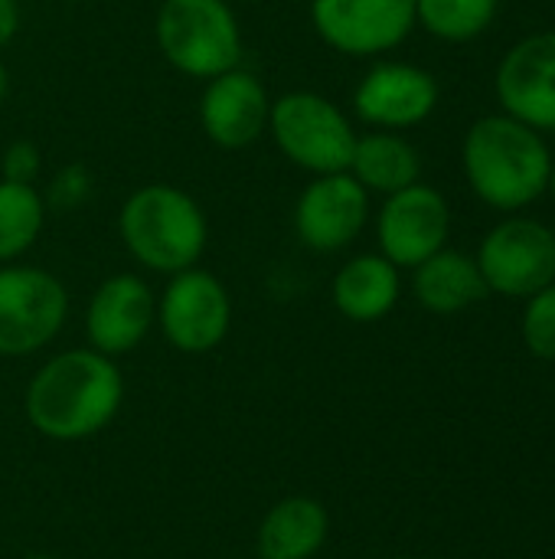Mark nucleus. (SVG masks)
<instances>
[{
  "label": "nucleus",
  "mask_w": 555,
  "mask_h": 559,
  "mask_svg": "<svg viewBox=\"0 0 555 559\" xmlns=\"http://www.w3.org/2000/svg\"><path fill=\"white\" fill-rule=\"evenodd\" d=\"M124 403L118 364L92 347L52 354L26 383L23 413L52 442H85L105 432Z\"/></svg>",
  "instance_id": "obj_1"
},
{
  "label": "nucleus",
  "mask_w": 555,
  "mask_h": 559,
  "mask_svg": "<svg viewBox=\"0 0 555 559\" xmlns=\"http://www.w3.org/2000/svg\"><path fill=\"white\" fill-rule=\"evenodd\" d=\"M461 164L471 190L494 210H523L550 190L553 154L540 131L510 118H478L461 144Z\"/></svg>",
  "instance_id": "obj_2"
},
{
  "label": "nucleus",
  "mask_w": 555,
  "mask_h": 559,
  "mask_svg": "<svg viewBox=\"0 0 555 559\" xmlns=\"http://www.w3.org/2000/svg\"><path fill=\"white\" fill-rule=\"evenodd\" d=\"M118 236L144 272L177 275L200 265L209 246V219L193 193L150 180L134 187L118 206Z\"/></svg>",
  "instance_id": "obj_3"
},
{
  "label": "nucleus",
  "mask_w": 555,
  "mask_h": 559,
  "mask_svg": "<svg viewBox=\"0 0 555 559\" xmlns=\"http://www.w3.org/2000/svg\"><path fill=\"white\" fill-rule=\"evenodd\" d=\"M160 56L186 79L209 82L242 66V23L229 0H160L154 16Z\"/></svg>",
  "instance_id": "obj_4"
},
{
  "label": "nucleus",
  "mask_w": 555,
  "mask_h": 559,
  "mask_svg": "<svg viewBox=\"0 0 555 559\" xmlns=\"http://www.w3.org/2000/svg\"><path fill=\"white\" fill-rule=\"evenodd\" d=\"M265 134L288 164L311 177L347 170L357 144L350 115L314 88H291L272 98Z\"/></svg>",
  "instance_id": "obj_5"
},
{
  "label": "nucleus",
  "mask_w": 555,
  "mask_h": 559,
  "mask_svg": "<svg viewBox=\"0 0 555 559\" xmlns=\"http://www.w3.org/2000/svg\"><path fill=\"white\" fill-rule=\"evenodd\" d=\"M69 318V288L39 265H0V357L46 350Z\"/></svg>",
  "instance_id": "obj_6"
},
{
  "label": "nucleus",
  "mask_w": 555,
  "mask_h": 559,
  "mask_svg": "<svg viewBox=\"0 0 555 559\" xmlns=\"http://www.w3.org/2000/svg\"><path fill=\"white\" fill-rule=\"evenodd\" d=\"M157 328L173 350L209 354L232 328V295L219 275L200 265L167 275L157 295Z\"/></svg>",
  "instance_id": "obj_7"
},
{
  "label": "nucleus",
  "mask_w": 555,
  "mask_h": 559,
  "mask_svg": "<svg viewBox=\"0 0 555 559\" xmlns=\"http://www.w3.org/2000/svg\"><path fill=\"white\" fill-rule=\"evenodd\" d=\"M311 26L324 46L350 59H379L415 29V0H311Z\"/></svg>",
  "instance_id": "obj_8"
},
{
  "label": "nucleus",
  "mask_w": 555,
  "mask_h": 559,
  "mask_svg": "<svg viewBox=\"0 0 555 559\" xmlns=\"http://www.w3.org/2000/svg\"><path fill=\"white\" fill-rule=\"evenodd\" d=\"M474 259L487 292L530 298L555 282V233L540 219L510 216L484 236Z\"/></svg>",
  "instance_id": "obj_9"
},
{
  "label": "nucleus",
  "mask_w": 555,
  "mask_h": 559,
  "mask_svg": "<svg viewBox=\"0 0 555 559\" xmlns=\"http://www.w3.org/2000/svg\"><path fill=\"white\" fill-rule=\"evenodd\" d=\"M291 223L304 249L321 255L343 252L370 223V193L347 170L311 177L294 200Z\"/></svg>",
  "instance_id": "obj_10"
},
{
  "label": "nucleus",
  "mask_w": 555,
  "mask_h": 559,
  "mask_svg": "<svg viewBox=\"0 0 555 559\" xmlns=\"http://www.w3.org/2000/svg\"><path fill=\"white\" fill-rule=\"evenodd\" d=\"M438 95V82L429 69L402 59H379L353 88V115L373 131H406L432 118Z\"/></svg>",
  "instance_id": "obj_11"
},
{
  "label": "nucleus",
  "mask_w": 555,
  "mask_h": 559,
  "mask_svg": "<svg viewBox=\"0 0 555 559\" xmlns=\"http://www.w3.org/2000/svg\"><path fill=\"white\" fill-rule=\"evenodd\" d=\"M448 200L422 180L399 193H389L376 216L379 255H386L396 269H415L442 252L448 246Z\"/></svg>",
  "instance_id": "obj_12"
},
{
  "label": "nucleus",
  "mask_w": 555,
  "mask_h": 559,
  "mask_svg": "<svg viewBox=\"0 0 555 559\" xmlns=\"http://www.w3.org/2000/svg\"><path fill=\"white\" fill-rule=\"evenodd\" d=\"M157 328V292L137 272H114L92 292L85 305L88 347L118 360L137 350Z\"/></svg>",
  "instance_id": "obj_13"
},
{
  "label": "nucleus",
  "mask_w": 555,
  "mask_h": 559,
  "mask_svg": "<svg viewBox=\"0 0 555 559\" xmlns=\"http://www.w3.org/2000/svg\"><path fill=\"white\" fill-rule=\"evenodd\" d=\"M268 111H272V95L265 82L242 66L203 82L200 105H196L206 141L222 151L252 147L268 131Z\"/></svg>",
  "instance_id": "obj_14"
},
{
  "label": "nucleus",
  "mask_w": 555,
  "mask_h": 559,
  "mask_svg": "<svg viewBox=\"0 0 555 559\" xmlns=\"http://www.w3.org/2000/svg\"><path fill=\"white\" fill-rule=\"evenodd\" d=\"M504 115L533 131H555V29L520 39L497 66Z\"/></svg>",
  "instance_id": "obj_15"
},
{
  "label": "nucleus",
  "mask_w": 555,
  "mask_h": 559,
  "mask_svg": "<svg viewBox=\"0 0 555 559\" xmlns=\"http://www.w3.org/2000/svg\"><path fill=\"white\" fill-rule=\"evenodd\" d=\"M402 269L379 252H360L347 259L330 282L334 308L353 324H373L393 314L402 295Z\"/></svg>",
  "instance_id": "obj_16"
},
{
  "label": "nucleus",
  "mask_w": 555,
  "mask_h": 559,
  "mask_svg": "<svg viewBox=\"0 0 555 559\" xmlns=\"http://www.w3.org/2000/svg\"><path fill=\"white\" fill-rule=\"evenodd\" d=\"M330 534L327 508L317 498L291 495L272 504L255 534V559H317Z\"/></svg>",
  "instance_id": "obj_17"
},
{
  "label": "nucleus",
  "mask_w": 555,
  "mask_h": 559,
  "mask_svg": "<svg viewBox=\"0 0 555 559\" xmlns=\"http://www.w3.org/2000/svg\"><path fill=\"white\" fill-rule=\"evenodd\" d=\"M347 174L373 197L399 193L422 177V157L409 138L399 131H366L357 134Z\"/></svg>",
  "instance_id": "obj_18"
},
{
  "label": "nucleus",
  "mask_w": 555,
  "mask_h": 559,
  "mask_svg": "<svg viewBox=\"0 0 555 559\" xmlns=\"http://www.w3.org/2000/svg\"><path fill=\"white\" fill-rule=\"evenodd\" d=\"M412 295L432 314H458L478 305L487 295V285L474 255L445 246L412 269Z\"/></svg>",
  "instance_id": "obj_19"
},
{
  "label": "nucleus",
  "mask_w": 555,
  "mask_h": 559,
  "mask_svg": "<svg viewBox=\"0 0 555 559\" xmlns=\"http://www.w3.org/2000/svg\"><path fill=\"white\" fill-rule=\"evenodd\" d=\"M46 200L36 183L0 180V265L20 262L46 229Z\"/></svg>",
  "instance_id": "obj_20"
},
{
  "label": "nucleus",
  "mask_w": 555,
  "mask_h": 559,
  "mask_svg": "<svg viewBox=\"0 0 555 559\" xmlns=\"http://www.w3.org/2000/svg\"><path fill=\"white\" fill-rule=\"evenodd\" d=\"M497 3L500 0H415V26L445 43H468L494 23Z\"/></svg>",
  "instance_id": "obj_21"
},
{
  "label": "nucleus",
  "mask_w": 555,
  "mask_h": 559,
  "mask_svg": "<svg viewBox=\"0 0 555 559\" xmlns=\"http://www.w3.org/2000/svg\"><path fill=\"white\" fill-rule=\"evenodd\" d=\"M523 344L536 360H555V282L527 298Z\"/></svg>",
  "instance_id": "obj_22"
},
{
  "label": "nucleus",
  "mask_w": 555,
  "mask_h": 559,
  "mask_svg": "<svg viewBox=\"0 0 555 559\" xmlns=\"http://www.w3.org/2000/svg\"><path fill=\"white\" fill-rule=\"evenodd\" d=\"M95 193V177L85 164H62L46 190H43V200H46V210L49 213H72V210H82Z\"/></svg>",
  "instance_id": "obj_23"
},
{
  "label": "nucleus",
  "mask_w": 555,
  "mask_h": 559,
  "mask_svg": "<svg viewBox=\"0 0 555 559\" xmlns=\"http://www.w3.org/2000/svg\"><path fill=\"white\" fill-rule=\"evenodd\" d=\"M43 174V151L20 138V141H10L3 151H0V180H10V183H36Z\"/></svg>",
  "instance_id": "obj_24"
},
{
  "label": "nucleus",
  "mask_w": 555,
  "mask_h": 559,
  "mask_svg": "<svg viewBox=\"0 0 555 559\" xmlns=\"http://www.w3.org/2000/svg\"><path fill=\"white\" fill-rule=\"evenodd\" d=\"M20 23H23V13H20V0H0V52L16 39L20 33Z\"/></svg>",
  "instance_id": "obj_25"
},
{
  "label": "nucleus",
  "mask_w": 555,
  "mask_h": 559,
  "mask_svg": "<svg viewBox=\"0 0 555 559\" xmlns=\"http://www.w3.org/2000/svg\"><path fill=\"white\" fill-rule=\"evenodd\" d=\"M7 92H10V69H7L3 59H0V108H3V102H7Z\"/></svg>",
  "instance_id": "obj_26"
},
{
  "label": "nucleus",
  "mask_w": 555,
  "mask_h": 559,
  "mask_svg": "<svg viewBox=\"0 0 555 559\" xmlns=\"http://www.w3.org/2000/svg\"><path fill=\"white\" fill-rule=\"evenodd\" d=\"M23 559H56L52 554H29V557H23Z\"/></svg>",
  "instance_id": "obj_27"
},
{
  "label": "nucleus",
  "mask_w": 555,
  "mask_h": 559,
  "mask_svg": "<svg viewBox=\"0 0 555 559\" xmlns=\"http://www.w3.org/2000/svg\"><path fill=\"white\" fill-rule=\"evenodd\" d=\"M550 190H553V197H555V160H553V170H550Z\"/></svg>",
  "instance_id": "obj_28"
},
{
  "label": "nucleus",
  "mask_w": 555,
  "mask_h": 559,
  "mask_svg": "<svg viewBox=\"0 0 555 559\" xmlns=\"http://www.w3.org/2000/svg\"><path fill=\"white\" fill-rule=\"evenodd\" d=\"M59 3H88V0H59Z\"/></svg>",
  "instance_id": "obj_29"
},
{
  "label": "nucleus",
  "mask_w": 555,
  "mask_h": 559,
  "mask_svg": "<svg viewBox=\"0 0 555 559\" xmlns=\"http://www.w3.org/2000/svg\"><path fill=\"white\" fill-rule=\"evenodd\" d=\"M393 559H419V557H393Z\"/></svg>",
  "instance_id": "obj_30"
}]
</instances>
